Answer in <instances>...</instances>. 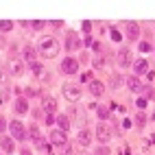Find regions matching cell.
<instances>
[{
	"label": "cell",
	"instance_id": "d590c367",
	"mask_svg": "<svg viewBox=\"0 0 155 155\" xmlns=\"http://www.w3.org/2000/svg\"><path fill=\"white\" fill-rule=\"evenodd\" d=\"M92 48H94V50H96V53H101V50H103V46H101L98 42H92Z\"/></svg>",
	"mask_w": 155,
	"mask_h": 155
},
{
	"label": "cell",
	"instance_id": "4fadbf2b",
	"mask_svg": "<svg viewBox=\"0 0 155 155\" xmlns=\"http://www.w3.org/2000/svg\"><path fill=\"white\" fill-rule=\"evenodd\" d=\"M77 142L81 144V147H87V144L92 142V133H90L87 129H81V131H79V136H77Z\"/></svg>",
	"mask_w": 155,
	"mask_h": 155
},
{
	"label": "cell",
	"instance_id": "4316f807",
	"mask_svg": "<svg viewBox=\"0 0 155 155\" xmlns=\"http://www.w3.org/2000/svg\"><path fill=\"white\" fill-rule=\"evenodd\" d=\"M28 66H31V70H33L35 74H42V72H44V70H42V66H39L37 61H33V64H28Z\"/></svg>",
	"mask_w": 155,
	"mask_h": 155
},
{
	"label": "cell",
	"instance_id": "8d00e7d4",
	"mask_svg": "<svg viewBox=\"0 0 155 155\" xmlns=\"http://www.w3.org/2000/svg\"><path fill=\"white\" fill-rule=\"evenodd\" d=\"M5 129H7V122H5V118H0V133H5Z\"/></svg>",
	"mask_w": 155,
	"mask_h": 155
},
{
	"label": "cell",
	"instance_id": "5b68a950",
	"mask_svg": "<svg viewBox=\"0 0 155 155\" xmlns=\"http://www.w3.org/2000/svg\"><path fill=\"white\" fill-rule=\"evenodd\" d=\"M96 138L101 142H109L111 140V127L105 125V122H98V125H96Z\"/></svg>",
	"mask_w": 155,
	"mask_h": 155
},
{
	"label": "cell",
	"instance_id": "f1b7e54d",
	"mask_svg": "<svg viewBox=\"0 0 155 155\" xmlns=\"http://www.w3.org/2000/svg\"><path fill=\"white\" fill-rule=\"evenodd\" d=\"M120 37H122V35L118 33V31H116V28H111V39H114V42H120Z\"/></svg>",
	"mask_w": 155,
	"mask_h": 155
},
{
	"label": "cell",
	"instance_id": "8fae6325",
	"mask_svg": "<svg viewBox=\"0 0 155 155\" xmlns=\"http://www.w3.org/2000/svg\"><path fill=\"white\" fill-rule=\"evenodd\" d=\"M125 31H127V37L129 39H138L140 37V26L136 22H127L125 24Z\"/></svg>",
	"mask_w": 155,
	"mask_h": 155
},
{
	"label": "cell",
	"instance_id": "d4e9b609",
	"mask_svg": "<svg viewBox=\"0 0 155 155\" xmlns=\"http://www.w3.org/2000/svg\"><path fill=\"white\" fill-rule=\"evenodd\" d=\"M96 114H98V118H101V120H107V118H109V109H107V107H98Z\"/></svg>",
	"mask_w": 155,
	"mask_h": 155
},
{
	"label": "cell",
	"instance_id": "7a4b0ae2",
	"mask_svg": "<svg viewBox=\"0 0 155 155\" xmlns=\"http://www.w3.org/2000/svg\"><path fill=\"white\" fill-rule=\"evenodd\" d=\"M9 131H11V136H13L15 140H26V138H28V136H26V127H24L20 120H13L11 125H9Z\"/></svg>",
	"mask_w": 155,
	"mask_h": 155
},
{
	"label": "cell",
	"instance_id": "7c38bea8",
	"mask_svg": "<svg viewBox=\"0 0 155 155\" xmlns=\"http://www.w3.org/2000/svg\"><path fill=\"white\" fill-rule=\"evenodd\" d=\"M42 107H44L46 114H55V111H57V101H55L53 96H46V98L42 101Z\"/></svg>",
	"mask_w": 155,
	"mask_h": 155
},
{
	"label": "cell",
	"instance_id": "44dd1931",
	"mask_svg": "<svg viewBox=\"0 0 155 155\" xmlns=\"http://www.w3.org/2000/svg\"><path fill=\"white\" fill-rule=\"evenodd\" d=\"M26 136H28V138H33V140L37 142L39 138H42V133H39V127H37V125H31V127L26 129Z\"/></svg>",
	"mask_w": 155,
	"mask_h": 155
},
{
	"label": "cell",
	"instance_id": "cb8c5ba5",
	"mask_svg": "<svg viewBox=\"0 0 155 155\" xmlns=\"http://www.w3.org/2000/svg\"><path fill=\"white\" fill-rule=\"evenodd\" d=\"M109 85H111L114 90H118V87L122 85V77H120V74H114V77H111V83H109Z\"/></svg>",
	"mask_w": 155,
	"mask_h": 155
},
{
	"label": "cell",
	"instance_id": "836d02e7",
	"mask_svg": "<svg viewBox=\"0 0 155 155\" xmlns=\"http://www.w3.org/2000/svg\"><path fill=\"white\" fill-rule=\"evenodd\" d=\"M136 103H138V107H140V109H144V107H147V98H144V96H142V98H138Z\"/></svg>",
	"mask_w": 155,
	"mask_h": 155
},
{
	"label": "cell",
	"instance_id": "52a82bcc",
	"mask_svg": "<svg viewBox=\"0 0 155 155\" xmlns=\"http://www.w3.org/2000/svg\"><path fill=\"white\" fill-rule=\"evenodd\" d=\"M79 48H81L79 35L74 33V31H68V35H66V50H79Z\"/></svg>",
	"mask_w": 155,
	"mask_h": 155
},
{
	"label": "cell",
	"instance_id": "ffe728a7",
	"mask_svg": "<svg viewBox=\"0 0 155 155\" xmlns=\"http://www.w3.org/2000/svg\"><path fill=\"white\" fill-rule=\"evenodd\" d=\"M55 120H57V125H59L61 131H68V129H70V120H68V116H64V114H61V116H57Z\"/></svg>",
	"mask_w": 155,
	"mask_h": 155
},
{
	"label": "cell",
	"instance_id": "e0dca14e",
	"mask_svg": "<svg viewBox=\"0 0 155 155\" xmlns=\"http://www.w3.org/2000/svg\"><path fill=\"white\" fill-rule=\"evenodd\" d=\"M22 55H24V59L28 61V64H33V61H35V55H37V50H35L33 46H24Z\"/></svg>",
	"mask_w": 155,
	"mask_h": 155
},
{
	"label": "cell",
	"instance_id": "8992f818",
	"mask_svg": "<svg viewBox=\"0 0 155 155\" xmlns=\"http://www.w3.org/2000/svg\"><path fill=\"white\" fill-rule=\"evenodd\" d=\"M50 144H55V147H66V144H68V136H66V131L55 129L53 133H50Z\"/></svg>",
	"mask_w": 155,
	"mask_h": 155
},
{
	"label": "cell",
	"instance_id": "d6986e66",
	"mask_svg": "<svg viewBox=\"0 0 155 155\" xmlns=\"http://www.w3.org/2000/svg\"><path fill=\"white\" fill-rule=\"evenodd\" d=\"M15 111L18 114H26L28 111V101L26 98H18L15 101Z\"/></svg>",
	"mask_w": 155,
	"mask_h": 155
},
{
	"label": "cell",
	"instance_id": "6da1fadb",
	"mask_svg": "<svg viewBox=\"0 0 155 155\" xmlns=\"http://www.w3.org/2000/svg\"><path fill=\"white\" fill-rule=\"evenodd\" d=\"M35 50H37V53L42 55L44 59H55V57L59 55L61 46H59V42H57L55 37H42Z\"/></svg>",
	"mask_w": 155,
	"mask_h": 155
},
{
	"label": "cell",
	"instance_id": "277c9868",
	"mask_svg": "<svg viewBox=\"0 0 155 155\" xmlns=\"http://www.w3.org/2000/svg\"><path fill=\"white\" fill-rule=\"evenodd\" d=\"M77 70H79V61L74 57H66L61 61V72H64V74H74Z\"/></svg>",
	"mask_w": 155,
	"mask_h": 155
},
{
	"label": "cell",
	"instance_id": "ac0fdd59",
	"mask_svg": "<svg viewBox=\"0 0 155 155\" xmlns=\"http://www.w3.org/2000/svg\"><path fill=\"white\" fill-rule=\"evenodd\" d=\"M35 147H37V151H39V153H44V155H50V151H53V149H50V144H48L46 140H42V138L35 142Z\"/></svg>",
	"mask_w": 155,
	"mask_h": 155
},
{
	"label": "cell",
	"instance_id": "2e32d148",
	"mask_svg": "<svg viewBox=\"0 0 155 155\" xmlns=\"http://www.w3.org/2000/svg\"><path fill=\"white\" fill-rule=\"evenodd\" d=\"M133 70H136V74H144V72H149V64L144 59H138L133 61Z\"/></svg>",
	"mask_w": 155,
	"mask_h": 155
},
{
	"label": "cell",
	"instance_id": "484cf974",
	"mask_svg": "<svg viewBox=\"0 0 155 155\" xmlns=\"http://www.w3.org/2000/svg\"><path fill=\"white\" fill-rule=\"evenodd\" d=\"M28 26L35 28V31H42V28L46 26V22H42V20H35V22H28Z\"/></svg>",
	"mask_w": 155,
	"mask_h": 155
},
{
	"label": "cell",
	"instance_id": "ba28073f",
	"mask_svg": "<svg viewBox=\"0 0 155 155\" xmlns=\"http://www.w3.org/2000/svg\"><path fill=\"white\" fill-rule=\"evenodd\" d=\"M116 59H118V64H120V66H125V68L133 64V55H131V50H129V48H120V50H118V55H116Z\"/></svg>",
	"mask_w": 155,
	"mask_h": 155
},
{
	"label": "cell",
	"instance_id": "9c48e42d",
	"mask_svg": "<svg viewBox=\"0 0 155 155\" xmlns=\"http://www.w3.org/2000/svg\"><path fill=\"white\" fill-rule=\"evenodd\" d=\"M22 72H24V64H22V59H11V61H9V74L20 77Z\"/></svg>",
	"mask_w": 155,
	"mask_h": 155
},
{
	"label": "cell",
	"instance_id": "f546056e",
	"mask_svg": "<svg viewBox=\"0 0 155 155\" xmlns=\"http://www.w3.org/2000/svg\"><path fill=\"white\" fill-rule=\"evenodd\" d=\"M44 122H46V125H53V122H55V116H53V114H46V116H44Z\"/></svg>",
	"mask_w": 155,
	"mask_h": 155
},
{
	"label": "cell",
	"instance_id": "d6a6232c",
	"mask_svg": "<svg viewBox=\"0 0 155 155\" xmlns=\"http://www.w3.org/2000/svg\"><path fill=\"white\" fill-rule=\"evenodd\" d=\"M142 90H144V94H147V101H149V98H153V96H155V92H153V90H151V87H142Z\"/></svg>",
	"mask_w": 155,
	"mask_h": 155
},
{
	"label": "cell",
	"instance_id": "30bf717a",
	"mask_svg": "<svg viewBox=\"0 0 155 155\" xmlns=\"http://www.w3.org/2000/svg\"><path fill=\"white\" fill-rule=\"evenodd\" d=\"M90 94L92 96H103V94H105V85H103V81H98V79H92L90 81Z\"/></svg>",
	"mask_w": 155,
	"mask_h": 155
},
{
	"label": "cell",
	"instance_id": "603a6c76",
	"mask_svg": "<svg viewBox=\"0 0 155 155\" xmlns=\"http://www.w3.org/2000/svg\"><path fill=\"white\" fill-rule=\"evenodd\" d=\"M144 125H147V116H144V114L140 111V114H136V127H144Z\"/></svg>",
	"mask_w": 155,
	"mask_h": 155
},
{
	"label": "cell",
	"instance_id": "5bb4252c",
	"mask_svg": "<svg viewBox=\"0 0 155 155\" xmlns=\"http://www.w3.org/2000/svg\"><path fill=\"white\" fill-rule=\"evenodd\" d=\"M0 149H2L5 153H13V140L9 138V136H2V140H0Z\"/></svg>",
	"mask_w": 155,
	"mask_h": 155
},
{
	"label": "cell",
	"instance_id": "1f68e13d",
	"mask_svg": "<svg viewBox=\"0 0 155 155\" xmlns=\"http://www.w3.org/2000/svg\"><path fill=\"white\" fill-rule=\"evenodd\" d=\"M140 50H142V53H149V50H151V44H149V42H142V44H140Z\"/></svg>",
	"mask_w": 155,
	"mask_h": 155
},
{
	"label": "cell",
	"instance_id": "7402d4cb",
	"mask_svg": "<svg viewBox=\"0 0 155 155\" xmlns=\"http://www.w3.org/2000/svg\"><path fill=\"white\" fill-rule=\"evenodd\" d=\"M11 28H13V22H11V20H0V31H2V33H9Z\"/></svg>",
	"mask_w": 155,
	"mask_h": 155
},
{
	"label": "cell",
	"instance_id": "4dcf8cb0",
	"mask_svg": "<svg viewBox=\"0 0 155 155\" xmlns=\"http://www.w3.org/2000/svg\"><path fill=\"white\" fill-rule=\"evenodd\" d=\"M94 155H109V149H107V147H101V149H96Z\"/></svg>",
	"mask_w": 155,
	"mask_h": 155
},
{
	"label": "cell",
	"instance_id": "ab89813d",
	"mask_svg": "<svg viewBox=\"0 0 155 155\" xmlns=\"http://www.w3.org/2000/svg\"><path fill=\"white\" fill-rule=\"evenodd\" d=\"M81 155H85V153H81Z\"/></svg>",
	"mask_w": 155,
	"mask_h": 155
},
{
	"label": "cell",
	"instance_id": "3957f363",
	"mask_svg": "<svg viewBox=\"0 0 155 155\" xmlns=\"http://www.w3.org/2000/svg\"><path fill=\"white\" fill-rule=\"evenodd\" d=\"M64 98L66 101H79L81 98V87L74 83H66L64 85Z\"/></svg>",
	"mask_w": 155,
	"mask_h": 155
},
{
	"label": "cell",
	"instance_id": "f35d334b",
	"mask_svg": "<svg viewBox=\"0 0 155 155\" xmlns=\"http://www.w3.org/2000/svg\"><path fill=\"white\" fill-rule=\"evenodd\" d=\"M22 155H31V151H26V149H24V151H22Z\"/></svg>",
	"mask_w": 155,
	"mask_h": 155
},
{
	"label": "cell",
	"instance_id": "83f0119b",
	"mask_svg": "<svg viewBox=\"0 0 155 155\" xmlns=\"http://www.w3.org/2000/svg\"><path fill=\"white\" fill-rule=\"evenodd\" d=\"M94 68H105V57H96L94 59Z\"/></svg>",
	"mask_w": 155,
	"mask_h": 155
},
{
	"label": "cell",
	"instance_id": "74e56055",
	"mask_svg": "<svg viewBox=\"0 0 155 155\" xmlns=\"http://www.w3.org/2000/svg\"><path fill=\"white\" fill-rule=\"evenodd\" d=\"M83 28H85V33H90V28H92V24H90V22H83Z\"/></svg>",
	"mask_w": 155,
	"mask_h": 155
},
{
	"label": "cell",
	"instance_id": "9a60e30c",
	"mask_svg": "<svg viewBox=\"0 0 155 155\" xmlns=\"http://www.w3.org/2000/svg\"><path fill=\"white\" fill-rule=\"evenodd\" d=\"M127 85H129L131 92H142V87H144V85L140 83L138 77H129V79H127Z\"/></svg>",
	"mask_w": 155,
	"mask_h": 155
},
{
	"label": "cell",
	"instance_id": "e575fe53",
	"mask_svg": "<svg viewBox=\"0 0 155 155\" xmlns=\"http://www.w3.org/2000/svg\"><path fill=\"white\" fill-rule=\"evenodd\" d=\"M61 149H64V151H61V155H72V147H68V144H66V147H61Z\"/></svg>",
	"mask_w": 155,
	"mask_h": 155
}]
</instances>
